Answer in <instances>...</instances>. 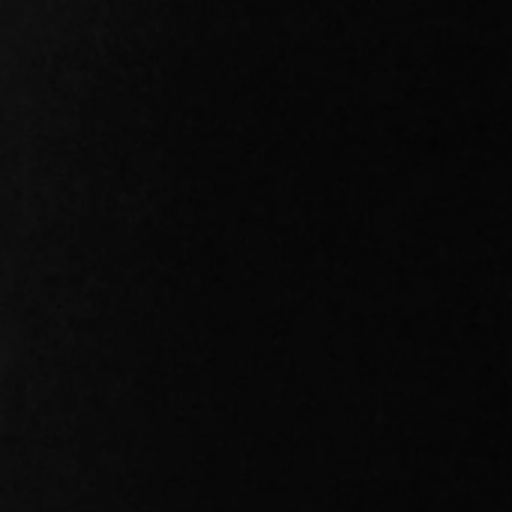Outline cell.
Here are the masks:
<instances>
[]
</instances>
